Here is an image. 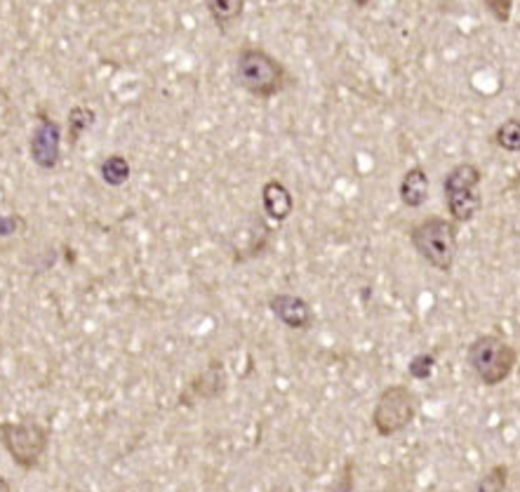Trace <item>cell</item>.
Here are the masks:
<instances>
[{"mask_svg": "<svg viewBox=\"0 0 520 492\" xmlns=\"http://www.w3.org/2000/svg\"><path fill=\"white\" fill-rule=\"evenodd\" d=\"M269 311L290 330H311L313 320H316L311 304L306 302L304 297L290 295V292L271 297Z\"/></svg>", "mask_w": 520, "mask_h": 492, "instance_id": "ba28073f", "label": "cell"}, {"mask_svg": "<svg viewBox=\"0 0 520 492\" xmlns=\"http://www.w3.org/2000/svg\"><path fill=\"white\" fill-rule=\"evenodd\" d=\"M262 208L269 219L275 224H282L292 215L294 210V196L288 186L282 184L281 179H269L262 186Z\"/></svg>", "mask_w": 520, "mask_h": 492, "instance_id": "9c48e42d", "label": "cell"}, {"mask_svg": "<svg viewBox=\"0 0 520 492\" xmlns=\"http://www.w3.org/2000/svg\"><path fill=\"white\" fill-rule=\"evenodd\" d=\"M0 441L19 469H36L48 452L49 429L38 422H0Z\"/></svg>", "mask_w": 520, "mask_h": 492, "instance_id": "8992f818", "label": "cell"}, {"mask_svg": "<svg viewBox=\"0 0 520 492\" xmlns=\"http://www.w3.org/2000/svg\"><path fill=\"white\" fill-rule=\"evenodd\" d=\"M415 253L435 271H453L459 253V224L453 217L428 215L410 227Z\"/></svg>", "mask_w": 520, "mask_h": 492, "instance_id": "7a4b0ae2", "label": "cell"}, {"mask_svg": "<svg viewBox=\"0 0 520 492\" xmlns=\"http://www.w3.org/2000/svg\"><path fill=\"white\" fill-rule=\"evenodd\" d=\"M99 174L104 179V184L122 186L128 184L130 177H132V165H130V160L125 156L113 154L99 165Z\"/></svg>", "mask_w": 520, "mask_h": 492, "instance_id": "4fadbf2b", "label": "cell"}, {"mask_svg": "<svg viewBox=\"0 0 520 492\" xmlns=\"http://www.w3.org/2000/svg\"><path fill=\"white\" fill-rule=\"evenodd\" d=\"M419 415V398L408 384H391L380 394L372 410V426L381 438L396 436Z\"/></svg>", "mask_w": 520, "mask_h": 492, "instance_id": "5b68a950", "label": "cell"}, {"mask_svg": "<svg viewBox=\"0 0 520 492\" xmlns=\"http://www.w3.org/2000/svg\"><path fill=\"white\" fill-rule=\"evenodd\" d=\"M19 224H24L22 217H0V236H10L19 228Z\"/></svg>", "mask_w": 520, "mask_h": 492, "instance_id": "d6986e66", "label": "cell"}, {"mask_svg": "<svg viewBox=\"0 0 520 492\" xmlns=\"http://www.w3.org/2000/svg\"><path fill=\"white\" fill-rule=\"evenodd\" d=\"M495 144L507 154H520V121L518 118H507L499 128L495 130Z\"/></svg>", "mask_w": 520, "mask_h": 492, "instance_id": "9a60e30c", "label": "cell"}, {"mask_svg": "<svg viewBox=\"0 0 520 492\" xmlns=\"http://www.w3.org/2000/svg\"><path fill=\"white\" fill-rule=\"evenodd\" d=\"M224 389H227V372H224V365L220 361H214L202 370L196 380L191 381L189 391H186V394H191V398L184 400V406H193L201 398H220L224 394Z\"/></svg>", "mask_w": 520, "mask_h": 492, "instance_id": "30bf717a", "label": "cell"}, {"mask_svg": "<svg viewBox=\"0 0 520 492\" xmlns=\"http://www.w3.org/2000/svg\"><path fill=\"white\" fill-rule=\"evenodd\" d=\"M435 365H438V361H435L434 353H417V356H412L410 363H408V372H410V377H415V380H428V377L434 375Z\"/></svg>", "mask_w": 520, "mask_h": 492, "instance_id": "e0dca14e", "label": "cell"}, {"mask_svg": "<svg viewBox=\"0 0 520 492\" xmlns=\"http://www.w3.org/2000/svg\"><path fill=\"white\" fill-rule=\"evenodd\" d=\"M514 3L516 0H485V7H488V13L495 17V22L508 24L511 14H514Z\"/></svg>", "mask_w": 520, "mask_h": 492, "instance_id": "ac0fdd59", "label": "cell"}, {"mask_svg": "<svg viewBox=\"0 0 520 492\" xmlns=\"http://www.w3.org/2000/svg\"><path fill=\"white\" fill-rule=\"evenodd\" d=\"M355 7H367V5H372L374 0H351Z\"/></svg>", "mask_w": 520, "mask_h": 492, "instance_id": "ffe728a7", "label": "cell"}, {"mask_svg": "<svg viewBox=\"0 0 520 492\" xmlns=\"http://www.w3.org/2000/svg\"><path fill=\"white\" fill-rule=\"evenodd\" d=\"M7 490H13V488H10V483L0 476V492H7Z\"/></svg>", "mask_w": 520, "mask_h": 492, "instance_id": "44dd1931", "label": "cell"}, {"mask_svg": "<svg viewBox=\"0 0 520 492\" xmlns=\"http://www.w3.org/2000/svg\"><path fill=\"white\" fill-rule=\"evenodd\" d=\"M428 186H431V182H428L426 170H424L422 165L410 167V170L403 174V179H400V186H398L400 203L412 210L422 208L428 201Z\"/></svg>", "mask_w": 520, "mask_h": 492, "instance_id": "8fae6325", "label": "cell"}, {"mask_svg": "<svg viewBox=\"0 0 520 492\" xmlns=\"http://www.w3.org/2000/svg\"><path fill=\"white\" fill-rule=\"evenodd\" d=\"M29 151L31 160L48 173H52L61 163V128L55 118H49L45 112L38 113V123L29 139Z\"/></svg>", "mask_w": 520, "mask_h": 492, "instance_id": "52a82bcc", "label": "cell"}, {"mask_svg": "<svg viewBox=\"0 0 520 492\" xmlns=\"http://www.w3.org/2000/svg\"><path fill=\"white\" fill-rule=\"evenodd\" d=\"M236 80L252 97L273 99L290 85V71L269 49L245 45L236 57Z\"/></svg>", "mask_w": 520, "mask_h": 492, "instance_id": "6da1fadb", "label": "cell"}, {"mask_svg": "<svg viewBox=\"0 0 520 492\" xmlns=\"http://www.w3.org/2000/svg\"><path fill=\"white\" fill-rule=\"evenodd\" d=\"M483 173L476 163H459L443 179L447 212L457 224H469L483 210Z\"/></svg>", "mask_w": 520, "mask_h": 492, "instance_id": "277c9868", "label": "cell"}, {"mask_svg": "<svg viewBox=\"0 0 520 492\" xmlns=\"http://www.w3.org/2000/svg\"><path fill=\"white\" fill-rule=\"evenodd\" d=\"M205 7H208L212 24L217 26L221 33H227L229 29H233L245 14V0H205Z\"/></svg>", "mask_w": 520, "mask_h": 492, "instance_id": "7c38bea8", "label": "cell"}, {"mask_svg": "<svg viewBox=\"0 0 520 492\" xmlns=\"http://www.w3.org/2000/svg\"><path fill=\"white\" fill-rule=\"evenodd\" d=\"M97 123V113L92 112L90 106H74L71 112H68V144L74 147L78 142L80 137L85 135L87 130H92V125Z\"/></svg>", "mask_w": 520, "mask_h": 492, "instance_id": "5bb4252c", "label": "cell"}, {"mask_svg": "<svg viewBox=\"0 0 520 492\" xmlns=\"http://www.w3.org/2000/svg\"><path fill=\"white\" fill-rule=\"evenodd\" d=\"M508 474H511V469H508V464H495V467L489 469V471L483 476V479L478 480V490H480V492L507 490V488H508Z\"/></svg>", "mask_w": 520, "mask_h": 492, "instance_id": "2e32d148", "label": "cell"}, {"mask_svg": "<svg viewBox=\"0 0 520 492\" xmlns=\"http://www.w3.org/2000/svg\"><path fill=\"white\" fill-rule=\"evenodd\" d=\"M466 361L473 375L485 387H499L518 368V349L497 333H483L466 349Z\"/></svg>", "mask_w": 520, "mask_h": 492, "instance_id": "3957f363", "label": "cell"}]
</instances>
